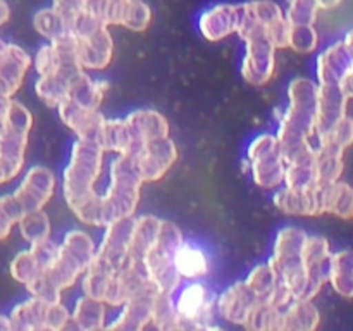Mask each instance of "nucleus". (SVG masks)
Segmentation results:
<instances>
[{
  "mask_svg": "<svg viewBox=\"0 0 353 331\" xmlns=\"http://www.w3.org/2000/svg\"><path fill=\"white\" fill-rule=\"evenodd\" d=\"M19 230L24 240L30 245L40 243V241L48 240L50 234V223H48L47 214L41 210H34V212H28L19 217Z\"/></svg>",
  "mask_w": 353,
  "mask_h": 331,
  "instance_id": "5701e85b",
  "label": "nucleus"
},
{
  "mask_svg": "<svg viewBox=\"0 0 353 331\" xmlns=\"http://www.w3.org/2000/svg\"><path fill=\"white\" fill-rule=\"evenodd\" d=\"M9 16H10L9 6H7V3L3 2V0H0V26L7 23V19H9Z\"/></svg>",
  "mask_w": 353,
  "mask_h": 331,
  "instance_id": "7c9ffc66",
  "label": "nucleus"
},
{
  "mask_svg": "<svg viewBox=\"0 0 353 331\" xmlns=\"http://www.w3.org/2000/svg\"><path fill=\"white\" fill-rule=\"evenodd\" d=\"M21 216L23 214L12 195L0 197V240H3L10 233V228L19 221Z\"/></svg>",
  "mask_w": 353,
  "mask_h": 331,
  "instance_id": "cd10ccee",
  "label": "nucleus"
},
{
  "mask_svg": "<svg viewBox=\"0 0 353 331\" xmlns=\"http://www.w3.org/2000/svg\"><path fill=\"white\" fill-rule=\"evenodd\" d=\"M128 137H130V148L128 152L134 150L145 141L155 140V138L168 137L169 126L164 116L155 110H137L124 119Z\"/></svg>",
  "mask_w": 353,
  "mask_h": 331,
  "instance_id": "f8f14e48",
  "label": "nucleus"
},
{
  "mask_svg": "<svg viewBox=\"0 0 353 331\" xmlns=\"http://www.w3.org/2000/svg\"><path fill=\"white\" fill-rule=\"evenodd\" d=\"M172 261H174V268L179 278L199 279L209 272V259H207L205 252L202 248L185 243V241L176 248Z\"/></svg>",
  "mask_w": 353,
  "mask_h": 331,
  "instance_id": "6ab92c4d",
  "label": "nucleus"
},
{
  "mask_svg": "<svg viewBox=\"0 0 353 331\" xmlns=\"http://www.w3.org/2000/svg\"><path fill=\"white\" fill-rule=\"evenodd\" d=\"M10 330H62L69 321L68 309L59 302L33 297L10 314Z\"/></svg>",
  "mask_w": 353,
  "mask_h": 331,
  "instance_id": "39448f33",
  "label": "nucleus"
},
{
  "mask_svg": "<svg viewBox=\"0 0 353 331\" xmlns=\"http://www.w3.org/2000/svg\"><path fill=\"white\" fill-rule=\"evenodd\" d=\"M199 26L209 41H219L230 37L238 28V6L217 3L203 10L199 19Z\"/></svg>",
  "mask_w": 353,
  "mask_h": 331,
  "instance_id": "2eb2a0df",
  "label": "nucleus"
},
{
  "mask_svg": "<svg viewBox=\"0 0 353 331\" xmlns=\"http://www.w3.org/2000/svg\"><path fill=\"white\" fill-rule=\"evenodd\" d=\"M317 7L316 0H288V9H286V21L290 26H296V24H314L317 17Z\"/></svg>",
  "mask_w": 353,
  "mask_h": 331,
  "instance_id": "a878e982",
  "label": "nucleus"
},
{
  "mask_svg": "<svg viewBox=\"0 0 353 331\" xmlns=\"http://www.w3.org/2000/svg\"><path fill=\"white\" fill-rule=\"evenodd\" d=\"M55 254H57V245L48 240L31 245L30 250H24L16 255V259L10 264V274L17 281L30 285L31 281L40 278L47 271V268L54 261Z\"/></svg>",
  "mask_w": 353,
  "mask_h": 331,
  "instance_id": "1a4fd4ad",
  "label": "nucleus"
},
{
  "mask_svg": "<svg viewBox=\"0 0 353 331\" xmlns=\"http://www.w3.org/2000/svg\"><path fill=\"white\" fill-rule=\"evenodd\" d=\"M31 64L26 52L14 43L0 45V95L12 97L19 90Z\"/></svg>",
  "mask_w": 353,
  "mask_h": 331,
  "instance_id": "9b49d317",
  "label": "nucleus"
},
{
  "mask_svg": "<svg viewBox=\"0 0 353 331\" xmlns=\"http://www.w3.org/2000/svg\"><path fill=\"white\" fill-rule=\"evenodd\" d=\"M33 117L24 106L10 99L6 126L0 133V176L2 181L16 178L24 162L28 133Z\"/></svg>",
  "mask_w": 353,
  "mask_h": 331,
  "instance_id": "7ed1b4c3",
  "label": "nucleus"
},
{
  "mask_svg": "<svg viewBox=\"0 0 353 331\" xmlns=\"http://www.w3.org/2000/svg\"><path fill=\"white\" fill-rule=\"evenodd\" d=\"M352 190L340 179L326 186V212H333L343 219L352 217Z\"/></svg>",
  "mask_w": 353,
  "mask_h": 331,
  "instance_id": "b1692460",
  "label": "nucleus"
},
{
  "mask_svg": "<svg viewBox=\"0 0 353 331\" xmlns=\"http://www.w3.org/2000/svg\"><path fill=\"white\" fill-rule=\"evenodd\" d=\"M159 224H161V219L154 216H141L131 221L130 241H128L130 257L138 259V261L145 257V254L157 240Z\"/></svg>",
  "mask_w": 353,
  "mask_h": 331,
  "instance_id": "a211bd4d",
  "label": "nucleus"
},
{
  "mask_svg": "<svg viewBox=\"0 0 353 331\" xmlns=\"http://www.w3.org/2000/svg\"><path fill=\"white\" fill-rule=\"evenodd\" d=\"M57 109L64 124H68L79 138L97 141V134H99L100 126L103 123V116L99 110L86 109V107L78 106V103L69 99L62 100Z\"/></svg>",
  "mask_w": 353,
  "mask_h": 331,
  "instance_id": "4468645a",
  "label": "nucleus"
},
{
  "mask_svg": "<svg viewBox=\"0 0 353 331\" xmlns=\"http://www.w3.org/2000/svg\"><path fill=\"white\" fill-rule=\"evenodd\" d=\"M141 181H157L176 161V145L169 137L145 141L130 152Z\"/></svg>",
  "mask_w": 353,
  "mask_h": 331,
  "instance_id": "0eeeda50",
  "label": "nucleus"
},
{
  "mask_svg": "<svg viewBox=\"0 0 353 331\" xmlns=\"http://www.w3.org/2000/svg\"><path fill=\"white\" fill-rule=\"evenodd\" d=\"M141 178L134 166L133 155L123 152L110 166V185L100 197V226H109L116 221L133 216L140 199Z\"/></svg>",
  "mask_w": 353,
  "mask_h": 331,
  "instance_id": "f03ea898",
  "label": "nucleus"
},
{
  "mask_svg": "<svg viewBox=\"0 0 353 331\" xmlns=\"http://www.w3.org/2000/svg\"><path fill=\"white\" fill-rule=\"evenodd\" d=\"M255 293L247 286V283L240 281L228 288L217 300V314L231 323L243 324L247 321L248 312L257 303Z\"/></svg>",
  "mask_w": 353,
  "mask_h": 331,
  "instance_id": "dca6fc26",
  "label": "nucleus"
},
{
  "mask_svg": "<svg viewBox=\"0 0 353 331\" xmlns=\"http://www.w3.org/2000/svg\"><path fill=\"white\" fill-rule=\"evenodd\" d=\"M348 72H352L350 33L347 34V40L338 41L324 50L317 61V76L321 85H338Z\"/></svg>",
  "mask_w": 353,
  "mask_h": 331,
  "instance_id": "ddd939ff",
  "label": "nucleus"
},
{
  "mask_svg": "<svg viewBox=\"0 0 353 331\" xmlns=\"http://www.w3.org/2000/svg\"><path fill=\"white\" fill-rule=\"evenodd\" d=\"M103 150L95 140L79 138L64 171V197L72 212L86 224L100 226V195L93 185L102 169Z\"/></svg>",
  "mask_w": 353,
  "mask_h": 331,
  "instance_id": "f257e3e1",
  "label": "nucleus"
},
{
  "mask_svg": "<svg viewBox=\"0 0 353 331\" xmlns=\"http://www.w3.org/2000/svg\"><path fill=\"white\" fill-rule=\"evenodd\" d=\"M176 312L179 317L181 330L186 328H212V321L217 314V297L207 292V288L200 283H192L179 292L174 300Z\"/></svg>",
  "mask_w": 353,
  "mask_h": 331,
  "instance_id": "20e7f679",
  "label": "nucleus"
},
{
  "mask_svg": "<svg viewBox=\"0 0 353 331\" xmlns=\"http://www.w3.org/2000/svg\"><path fill=\"white\" fill-rule=\"evenodd\" d=\"M152 19V10L143 0H124L119 16V26L131 31L147 30Z\"/></svg>",
  "mask_w": 353,
  "mask_h": 331,
  "instance_id": "393cba45",
  "label": "nucleus"
},
{
  "mask_svg": "<svg viewBox=\"0 0 353 331\" xmlns=\"http://www.w3.org/2000/svg\"><path fill=\"white\" fill-rule=\"evenodd\" d=\"M316 30L312 24H296V26H290V37H288V47L293 50L302 52V54H309L317 47Z\"/></svg>",
  "mask_w": 353,
  "mask_h": 331,
  "instance_id": "bb28decb",
  "label": "nucleus"
},
{
  "mask_svg": "<svg viewBox=\"0 0 353 331\" xmlns=\"http://www.w3.org/2000/svg\"><path fill=\"white\" fill-rule=\"evenodd\" d=\"M54 172L48 171L47 168H41V166H34L24 176L23 183L12 193V197L16 200L17 207H19L21 214L24 216L28 212L41 210V207L54 195Z\"/></svg>",
  "mask_w": 353,
  "mask_h": 331,
  "instance_id": "6e6552de",
  "label": "nucleus"
},
{
  "mask_svg": "<svg viewBox=\"0 0 353 331\" xmlns=\"http://www.w3.org/2000/svg\"><path fill=\"white\" fill-rule=\"evenodd\" d=\"M248 161L257 185L272 188L285 181V161L276 137L261 134L255 138L248 147Z\"/></svg>",
  "mask_w": 353,
  "mask_h": 331,
  "instance_id": "423d86ee",
  "label": "nucleus"
},
{
  "mask_svg": "<svg viewBox=\"0 0 353 331\" xmlns=\"http://www.w3.org/2000/svg\"><path fill=\"white\" fill-rule=\"evenodd\" d=\"M7 330H10L9 317H6V316H2V314H0V331H7Z\"/></svg>",
  "mask_w": 353,
  "mask_h": 331,
  "instance_id": "2f4dec72",
  "label": "nucleus"
},
{
  "mask_svg": "<svg viewBox=\"0 0 353 331\" xmlns=\"http://www.w3.org/2000/svg\"><path fill=\"white\" fill-rule=\"evenodd\" d=\"M34 30L41 34V37L47 38L48 41L59 40L64 34L71 33L69 31V24L54 7H45V9L38 10L34 14Z\"/></svg>",
  "mask_w": 353,
  "mask_h": 331,
  "instance_id": "4be33fe9",
  "label": "nucleus"
},
{
  "mask_svg": "<svg viewBox=\"0 0 353 331\" xmlns=\"http://www.w3.org/2000/svg\"><path fill=\"white\" fill-rule=\"evenodd\" d=\"M327 279L333 283L334 290H336L338 293H341L343 297L350 299L352 293H353L350 250H343V252H338V254L331 255Z\"/></svg>",
  "mask_w": 353,
  "mask_h": 331,
  "instance_id": "aec40b11",
  "label": "nucleus"
},
{
  "mask_svg": "<svg viewBox=\"0 0 353 331\" xmlns=\"http://www.w3.org/2000/svg\"><path fill=\"white\" fill-rule=\"evenodd\" d=\"M103 316H105V310H103L102 300L85 295L76 302L74 316L71 319L81 330H100L103 328Z\"/></svg>",
  "mask_w": 353,
  "mask_h": 331,
  "instance_id": "412c9836",
  "label": "nucleus"
},
{
  "mask_svg": "<svg viewBox=\"0 0 353 331\" xmlns=\"http://www.w3.org/2000/svg\"><path fill=\"white\" fill-rule=\"evenodd\" d=\"M319 324V312L303 299H293L285 309L279 310L276 330H316Z\"/></svg>",
  "mask_w": 353,
  "mask_h": 331,
  "instance_id": "f3484780",
  "label": "nucleus"
},
{
  "mask_svg": "<svg viewBox=\"0 0 353 331\" xmlns=\"http://www.w3.org/2000/svg\"><path fill=\"white\" fill-rule=\"evenodd\" d=\"M9 103H10V97L0 95V133H2L3 126H6L7 112H9Z\"/></svg>",
  "mask_w": 353,
  "mask_h": 331,
  "instance_id": "c756f323",
  "label": "nucleus"
},
{
  "mask_svg": "<svg viewBox=\"0 0 353 331\" xmlns=\"http://www.w3.org/2000/svg\"><path fill=\"white\" fill-rule=\"evenodd\" d=\"M0 183H3V181H2V176H0Z\"/></svg>",
  "mask_w": 353,
  "mask_h": 331,
  "instance_id": "473e14b6",
  "label": "nucleus"
},
{
  "mask_svg": "<svg viewBox=\"0 0 353 331\" xmlns=\"http://www.w3.org/2000/svg\"><path fill=\"white\" fill-rule=\"evenodd\" d=\"M159 290L152 281L141 286L134 295L124 302V310L116 323L109 324L107 328L114 330V328H121V330H141L147 326L148 321L152 319V307H154V300L157 297Z\"/></svg>",
  "mask_w": 353,
  "mask_h": 331,
  "instance_id": "9d476101",
  "label": "nucleus"
},
{
  "mask_svg": "<svg viewBox=\"0 0 353 331\" xmlns=\"http://www.w3.org/2000/svg\"><path fill=\"white\" fill-rule=\"evenodd\" d=\"M88 2L90 0H54L52 7H54L69 24L76 14H79L81 10L86 9V3Z\"/></svg>",
  "mask_w": 353,
  "mask_h": 331,
  "instance_id": "c85d7f7f",
  "label": "nucleus"
}]
</instances>
